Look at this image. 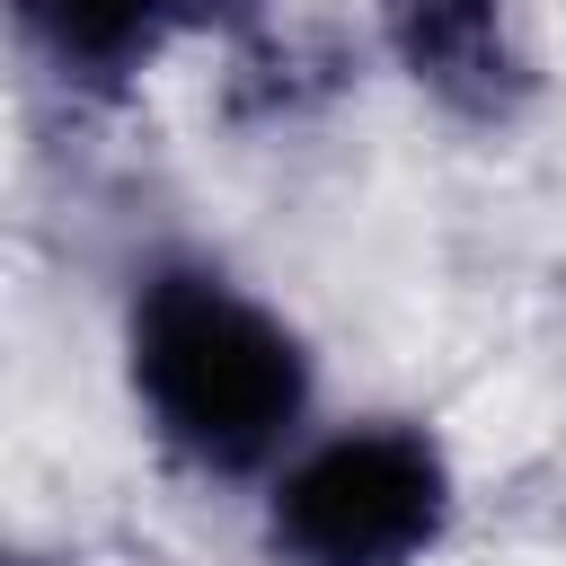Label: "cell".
Segmentation results:
<instances>
[{
    "label": "cell",
    "instance_id": "cell-3",
    "mask_svg": "<svg viewBox=\"0 0 566 566\" xmlns=\"http://www.w3.org/2000/svg\"><path fill=\"white\" fill-rule=\"evenodd\" d=\"M380 44L433 106L469 124H513L539 88L513 0H380Z\"/></svg>",
    "mask_w": 566,
    "mask_h": 566
},
{
    "label": "cell",
    "instance_id": "cell-5",
    "mask_svg": "<svg viewBox=\"0 0 566 566\" xmlns=\"http://www.w3.org/2000/svg\"><path fill=\"white\" fill-rule=\"evenodd\" d=\"M186 9V27H248L256 18V0H177Z\"/></svg>",
    "mask_w": 566,
    "mask_h": 566
},
{
    "label": "cell",
    "instance_id": "cell-2",
    "mask_svg": "<svg viewBox=\"0 0 566 566\" xmlns=\"http://www.w3.org/2000/svg\"><path fill=\"white\" fill-rule=\"evenodd\" d=\"M451 531V460L424 424H336L274 469L265 548L283 566H416Z\"/></svg>",
    "mask_w": 566,
    "mask_h": 566
},
{
    "label": "cell",
    "instance_id": "cell-4",
    "mask_svg": "<svg viewBox=\"0 0 566 566\" xmlns=\"http://www.w3.org/2000/svg\"><path fill=\"white\" fill-rule=\"evenodd\" d=\"M9 9H18L27 53L88 97H115L133 71L159 62L168 35H186L177 0H9Z\"/></svg>",
    "mask_w": 566,
    "mask_h": 566
},
{
    "label": "cell",
    "instance_id": "cell-1",
    "mask_svg": "<svg viewBox=\"0 0 566 566\" xmlns=\"http://www.w3.org/2000/svg\"><path fill=\"white\" fill-rule=\"evenodd\" d=\"M124 363L150 433L203 478H248L283 460V442L310 416V345L221 265L195 256L142 274L124 318Z\"/></svg>",
    "mask_w": 566,
    "mask_h": 566
}]
</instances>
